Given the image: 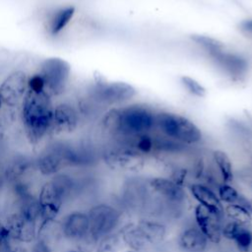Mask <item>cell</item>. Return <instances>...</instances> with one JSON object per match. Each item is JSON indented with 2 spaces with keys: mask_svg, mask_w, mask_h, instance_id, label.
<instances>
[{
  "mask_svg": "<svg viewBox=\"0 0 252 252\" xmlns=\"http://www.w3.org/2000/svg\"><path fill=\"white\" fill-rule=\"evenodd\" d=\"M76 189L75 180L70 175L61 172L45 180L39 186L37 192L38 232L58 221L64 204Z\"/></svg>",
  "mask_w": 252,
  "mask_h": 252,
  "instance_id": "6da1fadb",
  "label": "cell"
},
{
  "mask_svg": "<svg viewBox=\"0 0 252 252\" xmlns=\"http://www.w3.org/2000/svg\"><path fill=\"white\" fill-rule=\"evenodd\" d=\"M51 101L42 91L29 90L23 102V122L26 133L32 143H38L51 128Z\"/></svg>",
  "mask_w": 252,
  "mask_h": 252,
  "instance_id": "7a4b0ae2",
  "label": "cell"
},
{
  "mask_svg": "<svg viewBox=\"0 0 252 252\" xmlns=\"http://www.w3.org/2000/svg\"><path fill=\"white\" fill-rule=\"evenodd\" d=\"M3 220L13 240L31 245L38 235L39 214L37 200L12 205Z\"/></svg>",
  "mask_w": 252,
  "mask_h": 252,
  "instance_id": "3957f363",
  "label": "cell"
},
{
  "mask_svg": "<svg viewBox=\"0 0 252 252\" xmlns=\"http://www.w3.org/2000/svg\"><path fill=\"white\" fill-rule=\"evenodd\" d=\"M155 127L172 141L194 145L202 140L200 128L187 117L173 112L156 114Z\"/></svg>",
  "mask_w": 252,
  "mask_h": 252,
  "instance_id": "277c9868",
  "label": "cell"
},
{
  "mask_svg": "<svg viewBox=\"0 0 252 252\" xmlns=\"http://www.w3.org/2000/svg\"><path fill=\"white\" fill-rule=\"evenodd\" d=\"M87 213L90 220L89 242L94 247L102 237L115 232L123 220V213L107 203L94 204Z\"/></svg>",
  "mask_w": 252,
  "mask_h": 252,
  "instance_id": "5b68a950",
  "label": "cell"
},
{
  "mask_svg": "<svg viewBox=\"0 0 252 252\" xmlns=\"http://www.w3.org/2000/svg\"><path fill=\"white\" fill-rule=\"evenodd\" d=\"M156 115L148 108L139 104L129 105L114 113L112 124L125 136L146 134L155 127Z\"/></svg>",
  "mask_w": 252,
  "mask_h": 252,
  "instance_id": "8992f818",
  "label": "cell"
},
{
  "mask_svg": "<svg viewBox=\"0 0 252 252\" xmlns=\"http://www.w3.org/2000/svg\"><path fill=\"white\" fill-rule=\"evenodd\" d=\"M60 238L86 250L89 242L90 220L87 211L72 210L57 221Z\"/></svg>",
  "mask_w": 252,
  "mask_h": 252,
  "instance_id": "52a82bcc",
  "label": "cell"
},
{
  "mask_svg": "<svg viewBox=\"0 0 252 252\" xmlns=\"http://www.w3.org/2000/svg\"><path fill=\"white\" fill-rule=\"evenodd\" d=\"M147 187L152 195L159 199L172 209H180L186 204V192L184 187L178 185L169 177L154 176L148 179Z\"/></svg>",
  "mask_w": 252,
  "mask_h": 252,
  "instance_id": "ba28073f",
  "label": "cell"
},
{
  "mask_svg": "<svg viewBox=\"0 0 252 252\" xmlns=\"http://www.w3.org/2000/svg\"><path fill=\"white\" fill-rule=\"evenodd\" d=\"M71 67L67 61L59 57L46 58L40 64L39 77L44 87L54 94H60L69 79Z\"/></svg>",
  "mask_w": 252,
  "mask_h": 252,
  "instance_id": "9c48e42d",
  "label": "cell"
},
{
  "mask_svg": "<svg viewBox=\"0 0 252 252\" xmlns=\"http://www.w3.org/2000/svg\"><path fill=\"white\" fill-rule=\"evenodd\" d=\"M193 215L196 226L203 232L209 242L220 244L222 239L221 231L224 218L220 217L199 204L194 207Z\"/></svg>",
  "mask_w": 252,
  "mask_h": 252,
  "instance_id": "30bf717a",
  "label": "cell"
},
{
  "mask_svg": "<svg viewBox=\"0 0 252 252\" xmlns=\"http://www.w3.org/2000/svg\"><path fill=\"white\" fill-rule=\"evenodd\" d=\"M35 170L43 177H52L66 167L63 146H53L39 154L34 162Z\"/></svg>",
  "mask_w": 252,
  "mask_h": 252,
  "instance_id": "8fae6325",
  "label": "cell"
},
{
  "mask_svg": "<svg viewBox=\"0 0 252 252\" xmlns=\"http://www.w3.org/2000/svg\"><path fill=\"white\" fill-rule=\"evenodd\" d=\"M136 93V89L131 84L125 82L103 83L98 85L95 89L97 98L107 104L127 101L131 99Z\"/></svg>",
  "mask_w": 252,
  "mask_h": 252,
  "instance_id": "7c38bea8",
  "label": "cell"
},
{
  "mask_svg": "<svg viewBox=\"0 0 252 252\" xmlns=\"http://www.w3.org/2000/svg\"><path fill=\"white\" fill-rule=\"evenodd\" d=\"M222 238L233 242L239 252H250L252 250V229L249 224L232 220L223 221Z\"/></svg>",
  "mask_w": 252,
  "mask_h": 252,
  "instance_id": "4fadbf2b",
  "label": "cell"
},
{
  "mask_svg": "<svg viewBox=\"0 0 252 252\" xmlns=\"http://www.w3.org/2000/svg\"><path fill=\"white\" fill-rule=\"evenodd\" d=\"M27 90V77L22 71L10 74L0 86V99L8 105H15L21 100Z\"/></svg>",
  "mask_w": 252,
  "mask_h": 252,
  "instance_id": "5bb4252c",
  "label": "cell"
},
{
  "mask_svg": "<svg viewBox=\"0 0 252 252\" xmlns=\"http://www.w3.org/2000/svg\"><path fill=\"white\" fill-rule=\"evenodd\" d=\"M188 190L194 200L207 210L224 218V206L220 202L218 194L207 184L193 182L188 185Z\"/></svg>",
  "mask_w": 252,
  "mask_h": 252,
  "instance_id": "9a60e30c",
  "label": "cell"
},
{
  "mask_svg": "<svg viewBox=\"0 0 252 252\" xmlns=\"http://www.w3.org/2000/svg\"><path fill=\"white\" fill-rule=\"evenodd\" d=\"M136 223L151 248L160 245L167 236L168 228L160 220L144 217L137 220Z\"/></svg>",
  "mask_w": 252,
  "mask_h": 252,
  "instance_id": "2e32d148",
  "label": "cell"
},
{
  "mask_svg": "<svg viewBox=\"0 0 252 252\" xmlns=\"http://www.w3.org/2000/svg\"><path fill=\"white\" fill-rule=\"evenodd\" d=\"M78 124V115L74 107L68 103H60L52 109L51 128L56 133L73 132Z\"/></svg>",
  "mask_w": 252,
  "mask_h": 252,
  "instance_id": "e0dca14e",
  "label": "cell"
},
{
  "mask_svg": "<svg viewBox=\"0 0 252 252\" xmlns=\"http://www.w3.org/2000/svg\"><path fill=\"white\" fill-rule=\"evenodd\" d=\"M177 244L183 252H205L209 240L196 225H189L178 234Z\"/></svg>",
  "mask_w": 252,
  "mask_h": 252,
  "instance_id": "ac0fdd59",
  "label": "cell"
},
{
  "mask_svg": "<svg viewBox=\"0 0 252 252\" xmlns=\"http://www.w3.org/2000/svg\"><path fill=\"white\" fill-rule=\"evenodd\" d=\"M217 194L220 202L225 206L236 208L252 218V202L234 186L227 183H220L217 187Z\"/></svg>",
  "mask_w": 252,
  "mask_h": 252,
  "instance_id": "d6986e66",
  "label": "cell"
},
{
  "mask_svg": "<svg viewBox=\"0 0 252 252\" xmlns=\"http://www.w3.org/2000/svg\"><path fill=\"white\" fill-rule=\"evenodd\" d=\"M125 247L137 252H145L151 247L143 236L136 221L124 222L117 229Z\"/></svg>",
  "mask_w": 252,
  "mask_h": 252,
  "instance_id": "ffe728a7",
  "label": "cell"
},
{
  "mask_svg": "<svg viewBox=\"0 0 252 252\" xmlns=\"http://www.w3.org/2000/svg\"><path fill=\"white\" fill-rule=\"evenodd\" d=\"M211 55L218 62V64L230 75L239 76L243 74L247 69V63L243 58L235 54L225 52L224 49L215 52Z\"/></svg>",
  "mask_w": 252,
  "mask_h": 252,
  "instance_id": "44dd1931",
  "label": "cell"
},
{
  "mask_svg": "<svg viewBox=\"0 0 252 252\" xmlns=\"http://www.w3.org/2000/svg\"><path fill=\"white\" fill-rule=\"evenodd\" d=\"M213 159L217 165L221 183L231 184L233 180V167L229 156L221 150H215L213 152Z\"/></svg>",
  "mask_w": 252,
  "mask_h": 252,
  "instance_id": "7402d4cb",
  "label": "cell"
},
{
  "mask_svg": "<svg viewBox=\"0 0 252 252\" xmlns=\"http://www.w3.org/2000/svg\"><path fill=\"white\" fill-rule=\"evenodd\" d=\"M75 14V8L73 6H68L57 10L49 21V32L52 35L60 32L67 24L71 21Z\"/></svg>",
  "mask_w": 252,
  "mask_h": 252,
  "instance_id": "603a6c76",
  "label": "cell"
},
{
  "mask_svg": "<svg viewBox=\"0 0 252 252\" xmlns=\"http://www.w3.org/2000/svg\"><path fill=\"white\" fill-rule=\"evenodd\" d=\"M125 247L117 230L102 237L94 246V252H122Z\"/></svg>",
  "mask_w": 252,
  "mask_h": 252,
  "instance_id": "cb8c5ba5",
  "label": "cell"
},
{
  "mask_svg": "<svg viewBox=\"0 0 252 252\" xmlns=\"http://www.w3.org/2000/svg\"><path fill=\"white\" fill-rule=\"evenodd\" d=\"M191 39L195 41L197 44L204 47L206 50H208L211 54L223 50L224 44L220 40L209 36V35H202V34H192Z\"/></svg>",
  "mask_w": 252,
  "mask_h": 252,
  "instance_id": "d4e9b609",
  "label": "cell"
},
{
  "mask_svg": "<svg viewBox=\"0 0 252 252\" xmlns=\"http://www.w3.org/2000/svg\"><path fill=\"white\" fill-rule=\"evenodd\" d=\"M181 83L190 94L199 97L205 96L206 94L205 87L194 78H191L189 76H183L181 77Z\"/></svg>",
  "mask_w": 252,
  "mask_h": 252,
  "instance_id": "484cf974",
  "label": "cell"
},
{
  "mask_svg": "<svg viewBox=\"0 0 252 252\" xmlns=\"http://www.w3.org/2000/svg\"><path fill=\"white\" fill-rule=\"evenodd\" d=\"M13 242L14 240L10 235L4 220L0 219V252H9Z\"/></svg>",
  "mask_w": 252,
  "mask_h": 252,
  "instance_id": "4316f807",
  "label": "cell"
},
{
  "mask_svg": "<svg viewBox=\"0 0 252 252\" xmlns=\"http://www.w3.org/2000/svg\"><path fill=\"white\" fill-rule=\"evenodd\" d=\"M29 86H30V90H32V91H42V90H44V84H43L41 78L39 77V75H36V76L32 77L31 79V81L29 82Z\"/></svg>",
  "mask_w": 252,
  "mask_h": 252,
  "instance_id": "83f0119b",
  "label": "cell"
},
{
  "mask_svg": "<svg viewBox=\"0 0 252 252\" xmlns=\"http://www.w3.org/2000/svg\"><path fill=\"white\" fill-rule=\"evenodd\" d=\"M9 252H31V249H30V245L23 244L14 240V242L10 247Z\"/></svg>",
  "mask_w": 252,
  "mask_h": 252,
  "instance_id": "f1b7e54d",
  "label": "cell"
},
{
  "mask_svg": "<svg viewBox=\"0 0 252 252\" xmlns=\"http://www.w3.org/2000/svg\"><path fill=\"white\" fill-rule=\"evenodd\" d=\"M241 29L249 33H252V20H247L241 23Z\"/></svg>",
  "mask_w": 252,
  "mask_h": 252,
  "instance_id": "f546056e",
  "label": "cell"
},
{
  "mask_svg": "<svg viewBox=\"0 0 252 252\" xmlns=\"http://www.w3.org/2000/svg\"><path fill=\"white\" fill-rule=\"evenodd\" d=\"M63 252H87V250H85L84 248H82L80 246H73V247H70V248L64 250Z\"/></svg>",
  "mask_w": 252,
  "mask_h": 252,
  "instance_id": "4dcf8cb0",
  "label": "cell"
},
{
  "mask_svg": "<svg viewBox=\"0 0 252 252\" xmlns=\"http://www.w3.org/2000/svg\"><path fill=\"white\" fill-rule=\"evenodd\" d=\"M7 188V181H6V178L4 175H0V194L1 192Z\"/></svg>",
  "mask_w": 252,
  "mask_h": 252,
  "instance_id": "1f68e13d",
  "label": "cell"
},
{
  "mask_svg": "<svg viewBox=\"0 0 252 252\" xmlns=\"http://www.w3.org/2000/svg\"><path fill=\"white\" fill-rule=\"evenodd\" d=\"M125 252H137V251H134V250H130V249H128V250H126Z\"/></svg>",
  "mask_w": 252,
  "mask_h": 252,
  "instance_id": "d6a6232c",
  "label": "cell"
},
{
  "mask_svg": "<svg viewBox=\"0 0 252 252\" xmlns=\"http://www.w3.org/2000/svg\"><path fill=\"white\" fill-rule=\"evenodd\" d=\"M0 103H1V99H0Z\"/></svg>",
  "mask_w": 252,
  "mask_h": 252,
  "instance_id": "836d02e7",
  "label": "cell"
}]
</instances>
